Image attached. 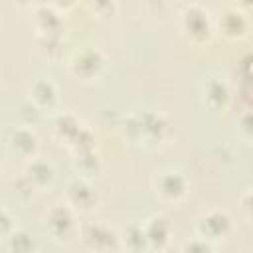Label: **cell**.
I'll return each mask as SVG.
<instances>
[{
    "mask_svg": "<svg viewBox=\"0 0 253 253\" xmlns=\"http://www.w3.org/2000/svg\"><path fill=\"white\" fill-rule=\"evenodd\" d=\"M170 123L156 113L130 115L125 121V134L132 140H144V144H160L168 138Z\"/></svg>",
    "mask_w": 253,
    "mask_h": 253,
    "instance_id": "1",
    "label": "cell"
},
{
    "mask_svg": "<svg viewBox=\"0 0 253 253\" xmlns=\"http://www.w3.org/2000/svg\"><path fill=\"white\" fill-rule=\"evenodd\" d=\"M79 239L89 253H119L121 235L103 223H85L79 229Z\"/></svg>",
    "mask_w": 253,
    "mask_h": 253,
    "instance_id": "2",
    "label": "cell"
},
{
    "mask_svg": "<svg viewBox=\"0 0 253 253\" xmlns=\"http://www.w3.org/2000/svg\"><path fill=\"white\" fill-rule=\"evenodd\" d=\"M182 32L192 43H206L211 36V20L208 18V12L198 6H186L182 12Z\"/></svg>",
    "mask_w": 253,
    "mask_h": 253,
    "instance_id": "3",
    "label": "cell"
},
{
    "mask_svg": "<svg viewBox=\"0 0 253 253\" xmlns=\"http://www.w3.org/2000/svg\"><path fill=\"white\" fill-rule=\"evenodd\" d=\"M45 229L51 235L53 241L59 243H67L71 241V237L77 233V223H75V215L73 210L63 204V206H53L47 211L45 217Z\"/></svg>",
    "mask_w": 253,
    "mask_h": 253,
    "instance_id": "4",
    "label": "cell"
},
{
    "mask_svg": "<svg viewBox=\"0 0 253 253\" xmlns=\"http://www.w3.org/2000/svg\"><path fill=\"white\" fill-rule=\"evenodd\" d=\"M198 235L200 239L208 241V243H213V241H223L231 229H233V223H231V217L227 211L223 210H210L208 213H204L200 219H198Z\"/></svg>",
    "mask_w": 253,
    "mask_h": 253,
    "instance_id": "5",
    "label": "cell"
},
{
    "mask_svg": "<svg viewBox=\"0 0 253 253\" xmlns=\"http://www.w3.org/2000/svg\"><path fill=\"white\" fill-rule=\"evenodd\" d=\"M103 65H105L103 53L99 49H95V47H85V49H81L73 57L69 69H71V73L77 79H81V81H93V79H97L101 75Z\"/></svg>",
    "mask_w": 253,
    "mask_h": 253,
    "instance_id": "6",
    "label": "cell"
},
{
    "mask_svg": "<svg viewBox=\"0 0 253 253\" xmlns=\"http://www.w3.org/2000/svg\"><path fill=\"white\" fill-rule=\"evenodd\" d=\"M154 188H156L158 198L164 200V202H170V204L182 202L186 198V194H188V182L176 170H164V172H160L156 176Z\"/></svg>",
    "mask_w": 253,
    "mask_h": 253,
    "instance_id": "7",
    "label": "cell"
},
{
    "mask_svg": "<svg viewBox=\"0 0 253 253\" xmlns=\"http://www.w3.org/2000/svg\"><path fill=\"white\" fill-rule=\"evenodd\" d=\"M65 204L71 210H79V211H91L97 208L99 204V194L97 190L83 178L73 180L67 190H65Z\"/></svg>",
    "mask_w": 253,
    "mask_h": 253,
    "instance_id": "8",
    "label": "cell"
},
{
    "mask_svg": "<svg viewBox=\"0 0 253 253\" xmlns=\"http://www.w3.org/2000/svg\"><path fill=\"white\" fill-rule=\"evenodd\" d=\"M217 28L225 38H243L249 30V20L247 14L241 12L237 6H227L221 10L219 20H217Z\"/></svg>",
    "mask_w": 253,
    "mask_h": 253,
    "instance_id": "9",
    "label": "cell"
},
{
    "mask_svg": "<svg viewBox=\"0 0 253 253\" xmlns=\"http://www.w3.org/2000/svg\"><path fill=\"white\" fill-rule=\"evenodd\" d=\"M144 233H146L150 251H162L170 243L172 227H170V221L164 215H152L144 223Z\"/></svg>",
    "mask_w": 253,
    "mask_h": 253,
    "instance_id": "10",
    "label": "cell"
},
{
    "mask_svg": "<svg viewBox=\"0 0 253 253\" xmlns=\"http://www.w3.org/2000/svg\"><path fill=\"white\" fill-rule=\"evenodd\" d=\"M8 146L20 158H32L36 154V150H38V138H36V134L30 128L20 126V128H14L10 132Z\"/></svg>",
    "mask_w": 253,
    "mask_h": 253,
    "instance_id": "11",
    "label": "cell"
},
{
    "mask_svg": "<svg viewBox=\"0 0 253 253\" xmlns=\"http://www.w3.org/2000/svg\"><path fill=\"white\" fill-rule=\"evenodd\" d=\"M30 101L40 109V111H51L57 105V89L51 81L47 79H38L34 81L30 89Z\"/></svg>",
    "mask_w": 253,
    "mask_h": 253,
    "instance_id": "12",
    "label": "cell"
},
{
    "mask_svg": "<svg viewBox=\"0 0 253 253\" xmlns=\"http://www.w3.org/2000/svg\"><path fill=\"white\" fill-rule=\"evenodd\" d=\"M231 99V93H229V87L225 81L217 79V77H211L206 87H204V103L208 105V109L211 111H221L227 107Z\"/></svg>",
    "mask_w": 253,
    "mask_h": 253,
    "instance_id": "13",
    "label": "cell"
},
{
    "mask_svg": "<svg viewBox=\"0 0 253 253\" xmlns=\"http://www.w3.org/2000/svg\"><path fill=\"white\" fill-rule=\"evenodd\" d=\"M121 249H125L126 253H146L150 251L146 233H144V225L138 223H128L123 229L121 235Z\"/></svg>",
    "mask_w": 253,
    "mask_h": 253,
    "instance_id": "14",
    "label": "cell"
},
{
    "mask_svg": "<svg viewBox=\"0 0 253 253\" xmlns=\"http://www.w3.org/2000/svg\"><path fill=\"white\" fill-rule=\"evenodd\" d=\"M36 26L40 30V34H59L61 28V18L59 14L53 10V6L42 4L36 8Z\"/></svg>",
    "mask_w": 253,
    "mask_h": 253,
    "instance_id": "15",
    "label": "cell"
},
{
    "mask_svg": "<svg viewBox=\"0 0 253 253\" xmlns=\"http://www.w3.org/2000/svg\"><path fill=\"white\" fill-rule=\"evenodd\" d=\"M73 168L79 172V176L83 180L93 178L99 174L101 170V160L95 154V150H83V152H75L73 156Z\"/></svg>",
    "mask_w": 253,
    "mask_h": 253,
    "instance_id": "16",
    "label": "cell"
},
{
    "mask_svg": "<svg viewBox=\"0 0 253 253\" xmlns=\"http://www.w3.org/2000/svg\"><path fill=\"white\" fill-rule=\"evenodd\" d=\"M26 178L36 186V190H38V188H45V186H49V184L53 182V168H51L45 160L36 158V160H32V162L28 164V168H26Z\"/></svg>",
    "mask_w": 253,
    "mask_h": 253,
    "instance_id": "17",
    "label": "cell"
},
{
    "mask_svg": "<svg viewBox=\"0 0 253 253\" xmlns=\"http://www.w3.org/2000/svg\"><path fill=\"white\" fill-rule=\"evenodd\" d=\"M4 243H6L8 253H34L36 251V239L24 229H16L14 233H10L4 239Z\"/></svg>",
    "mask_w": 253,
    "mask_h": 253,
    "instance_id": "18",
    "label": "cell"
},
{
    "mask_svg": "<svg viewBox=\"0 0 253 253\" xmlns=\"http://www.w3.org/2000/svg\"><path fill=\"white\" fill-rule=\"evenodd\" d=\"M81 126H83V125H79V121H77L73 115H69V113L59 115V117L55 119V132H57V136H59L61 140H65L67 144H69V140L81 130Z\"/></svg>",
    "mask_w": 253,
    "mask_h": 253,
    "instance_id": "19",
    "label": "cell"
},
{
    "mask_svg": "<svg viewBox=\"0 0 253 253\" xmlns=\"http://www.w3.org/2000/svg\"><path fill=\"white\" fill-rule=\"evenodd\" d=\"M40 113H42V111H40L32 101L22 103V105H20V111H18V115H20V119H22V123H24L26 126L36 125V123L40 121Z\"/></svg>",
    "mask_w": 253,
    "mask_h": 253,
    "instance_id": "20",
    "label": "cell"
},
{
    "mask_svg": "<svg viewBox=\"0 0 253 253\" xmlns=\"http://www.w3.org/2000/svg\"><path fill=\"white\" fill-rule=\"evenodd\" d=\"M239 132L247 140H253V109L241 115V119H239Z\"/></svg>",
    "mask_w": 253,
    "mask_h": 253,
    "instance_id": "21",
    "label": "cell"
},
{
    "mask_svg": "<svg viewBox=\"0 0 253 253\" xmlns=\"http://www.w3.org/2000/svg\"><path fill=\"white\" fill-rule=\"evenodd\" d=\"M182 253H213L211 245L204 239H194V241H188L184 247H182Z\"/></svg>",
    "mask_w": 253,
    "mask_h": 253,
    "instance_id": "22",
    "label": "cell"
},
{
    "mask_svg": "<svg viewBox=\"0 0 253 253\" xmlns=\"http://www.w3.org/2000/svg\"><path fill=\"white\" fill-rule=\"evenodd\" d=\"M0 231H2V237H4V239H6L10 233L16 231V227H12V215H10V211H8L6 208L0 211Z\"/></svg>",
    "mask_w": 253,
    "mask_h": 253,
    "instance_id": "23",
    "label": "cell"
},
{
    "mask_svg": "<svg viewBox=\"0 0 253 253\" xmlns=\"http://www.w3.org/2000/svg\"><path fill=\"white\" fill-rule=\"evenodd\" d=\"M241 208H243V213L253 221V190H249V192L241 198Z\"/></svg>",
    "mask_w": 253,
    "mask_h": 253,
    "instance_id": "24",
    "label": "cell"
},
{
    "mask_svg": "<svg viewBox=\"0 0 253 253\" xmlns=\"http://www.w3.org/2000/svg\"><path fill=\"white\" fill-rule=\"evenodd\" d=\"M89 8H93V12H97L101 16H111L113 10H115V4H111V2H95V4H89Z\"/></svg>",
    "mask_w": 253,
    "mask_h": 253,
    "instance_id": "25",
    "label": "cell"
},
{
    "mask_svg": "<svg viewBox=\"0 0 253 253\" xmlns=\"http://www.w3.org/2000/svg\"><path fill=\"white\" fill-rule=\"evenodd\" d=\"M241 63H243V65H241V69H243L245 79L253 83V53H251V55H247V57H245Z\"/></svg>",
    "mask_w": 253,
    "mask_h": 253,
    "instance_id": "26",
    "label": "cell"
}]
</instances>
